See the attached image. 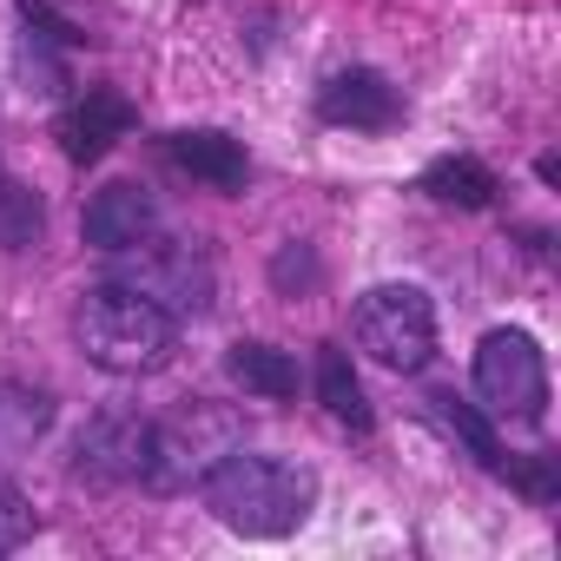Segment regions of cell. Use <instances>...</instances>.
<instances>
[{
	"label": "cell",
	"mask_w": 561,
	"mask_h": 561,
	"mask_svg": "<svg viewBox=\"0 0 561 561\" xmlns=\"http://www.w3.org/2000/svg\"><path fill=\"white\" fill-rule=\"evenodd\" d=\"M198 495L205 508L244 535V541H285L305 528V515L318 508V476L305 462H285V456H257V449H231L225 462H211L198 476Z\"/></svg>",
	"instance_id": "6da1fadb"
},
{
	"label": "cell",
	"mask_w": 561,
	"mask_h": 561,
	"mask_svg": "<svg viewBox=\"0 0 561 561\" xmlns=\"http://www.w3.org/2000/svg\"><path fill=\"white\" fill-rule=\"evenodd\" d=\"M73 344L106 377H152L179 351V318H165L159 305L133 298L126 285H100L73 311Z\"/></svg>",
	"instance_id": "7a4b0ae2"
},
{
	"label": "cell",
	"mask_w": 561,
	"mask_h": 561,
	"mask_svg": "<svg viewBox=\"0 0 561 561\" xmlns=\"http://www.w3.org/2000/svg\"><path fill=\"white\" fill-rule=\"evenodd\" d=\"M238 443H244V416H238L231 403L192 397L185 410H172L165 423H152L139 482H146L152 495H179V489H192L211 462H225Z\"/></svg>",
	"instance_id": "3957f363"
},
{
	"label": "cell",
	"mask_w": 561,
	"mask_h": 561,
	"mask_svg": "<svg viewBox=\"0 0 561 561\" xmlns=\"http://www.w3.org/2000/svg\"><path fill=\"white\" fill-rule=\"evenodd\" d=\"M106 264H113L106 285H126L133 298L159 305L165 318H198V311H211V264H205V251L185 244V238L146 231L139 244L106 251Z\"/></svg>",
	"instance_id": "277c9868"
},
{
	"label": "cell",
	"mask_w": 561,
	"mask_h": 561,
	"mask_svg": "<svg viewBox=\"0 0 561 561\" xmlns=\"http://www.w3.org/2000/svg\"><path fill=\"white\" fill-rule=\"evenodd\" d=\"M351 337H357V351L370 364L410 377V370H423L436 357V311H430V298L416 285H377V291L357 298Z\"/></svg>",
	"instance_id": "5b68a950"
},
{
	"label": "cell",
	"mask_w": 561,
	"mask_h": 561,
	"mask_svg": "<svg viewBox=\"0 0 561 561\" xmlns=\"http://www.w3.org/2000/svg\"><path fill=\"white\" fill-rule=\"evenodd\" d=\"M476 397L489 416L541 423L548 416V357L528 331H489L476 344Z\"/></svg>",
	"instance_id": "8992f818"
},
{
	"label": "cell",
	"mask_w": 561,
	"mask_h": 561,
	"mask_svg": "<svg viewBox=\"0 0 561 561\" xmlns=\"http://www.w3.org/2000/svg\"><path fill=\"white\" fill-rule=\"evenodd\" d=\"M146 436H152V423L133 416V410H100V416H87V430H80V443H73V476H80V482H100V489L139 482V469H146Z\"/></svg>",
	"instance_id": "52a82bcc"
},
{
	"label": "cell",
	"mask_w": 561,
	"mask_h": 561,
	"mask_svg": "<svg viewBox=\"0 0 561 561\" xmlns=\"http://www.w3.org/2000/svg\"><path fill=\"white\" fill-rule=\"evenodd\" d=\"M318 119L351 126V133H390V126H403V93L370 67H344L318 87Z\"/></svg>",
	"instance_id": "ba28073f"
},
{
	"label": "cell",
	"mask_w": 561,
	"mask_h": 561,
	"mask_svg": "<svg viewBox=\"0 0 561 561\" xmlns=\"http://www.w3.org/2000/svg\"><path fill=\"white\" fill-rule=\"evenodd\" d=\"M133 100L126 93H113V87H87L67 113H60V126H54V139H60V152L73 159V165H100L126 133H133Z\"/></svg>",
	"instance_id": "9c48e42d"
},
{
	"label": "cell",
	"mask_w": 561,
	"mask_h": 561,
	"mask_svg": "<svg viewBox=\"0 0 561 561\" xmlns=\"http://www.w3.org/2000/svg\"><path fill=\"white\" fill-rule=\"evenodd\" d=\"M80 231H87V244H93V251H126V244H139L146 231H159V205H152V192H146V185H133V179L100 185V192L87 198Z\"/></svg>",
	"instance_id": "30bf717a"
},
{
	"label": "cell",
	"mask_w": 561,
	"mask_h": 561,
	"mask_svg": "<svg viewBox=\"0 0 561 561\" xmlns=\"http://www.w3.org/2000/svg\"><path fill=\"white\" fill-rule=\"evenodd\" d=\"M165 159H172L185 179H205L211 192H244V179H251L244 146H238L231 133H211V126H198V133H172V139H165Z\"/></svg>",
	"instance_id": "8fae6325"
},
{
	"label": "cell",
	"mask_w": 561,
	"mask_h": 561,
	"mask_svg": "<svg viewBox=\"0 0 561 561\" xmlns=\"http://www.w3.org/2000/svg\"><path fill=\"white\" fill-rule=\"evenodd\" d=\"M225 370H231V383H244V390L264 397V403H291V397H298V357L277 351V344L244 337V344H231Z\"/></svg>",
	"instance_id": "7c38bea8"
},
{
	"label": "cell",
	"mask_w": 561,
	"mask_h": 561,
	"mask_svg": "<svg viewBox=\"0 0 561 561\" xmlns=\"http://www.w3.org/2000/svg\"><path fill=\"white\" fill-rule=\"evenodd\" d=\"M54 430V397L34 383H0V462H21Z\"/></svg>",
	"instance_id": "4fadbf2b"
},
{
	"label": "cell",
	"mask_w": 561,
	"mask_h": 561,
	"mask_svg": "<svg viewBox=\"0 0 561 561\" xmlns=\"http://www.w3.org/2000/svg\"><path fill=\"white\" fill-rule=\"evenodd\" d=\"M423 192H430L436 205H456V211H489L502 185H495V172H489L482 159L449 152V159H436V165L423 172Z\"/></svg>",
	"instance_id": "5bb4252c"
},
{
	"label": "cell",
	"mask_w": 561,
	"mask_h": 561,
	"mask_svg": "<svg viewBox=\"0 0 561 561\" xmlns=\"http://www.w3.org/2000/svg\"><path fill=\"white\" fill-rule=\"evenodd\" d=\"M430 423H436L443 436H456V443L489 469V476L502 469V436H495V423H489L476 403H462L456 390H436V397H430Z\"/></svg>",
	"instance_id": "9a60e30c"
},
{
	"label": "cell",
	"mask_w": 561,
	"mask_h": 561,
	"mask_svg": "<svg viewBox=\"0 0 561 561\" xmlns=\"http://www.w3.org/2000/svg\"><path fill=\"white\" fill-rule=\"evenodd\" d=\"M318 403H324L337 423L370 430V397H364V383H357V370H351V357H344L337 344L318 351Z\"/></svg>",
	"instance_id": "2e32d148"
},
{
	"label": "cell",
	"mask_w": 561,
	"mask_h": 561,
	"mask_svg": "<svg viewBox=\"0 0 561 561\" xmlns=\"http://www.w3.org/2000/svg\"><path fill=\"white\" fill-rule=\"evenodd\" d=\"M47 231V205L27 179L0 172V251H27L34 238Z\"/></svg>",
	"instance_id": "e0dca14e"
},
{
	"label": "cell",
	"mask_w": 561,
	"mask_h": 561,
	"mask_svg": "<svg viewBox=\"0 0 561 561\" xmlns=\"http://www.w3.org/2000/svg\"><path fill=\"white\" fill-rule=\"evenodd\" d=\"M495 476H508V489H522L535 508H548V502H561V469H554V456L548 449H528V456H508Z\"/></svg>",
	"instance_id": "ac0fdd59"
},
{
	"label": "cell",
	"mask_w": 561,
	"mask_h": 561,
	"mask_svg": "<svg viewBox=\"0 0 561 561\" xmlns=\"http://www.w3.org/2000/svg\"><path fill=\"white\" fill-rule=\"evenodd\" d=\"M271 277H277V291H311L324 271H318L311 244H285V251H277V264H271Z\"/></svg>",
	"instance_id": "d6986e66"
},
{
	"label": "cell",
	"mask_w": 561,
	"mask_h": 561,
	"mask_svg": "<svg viewBox=\"0 0 561 561\" xmlns=\"http://www.w3.org/2000/svg\"><path fill=\"white\" fill-rule=\"evenodd\" d=\"M21 73L41 80L34 93H60V87H67V67L47 54V34H27V41H21Z\"/></svg>",
	"instance_id": "ffe728a7"
},
{
	"label": "cell",
	"mask_w": 561,
	"mask_h": 561,
	"mask_svg": "<svg viewBox=\"0 0 561 561\" xmlns=\"http://www.w3.org/2000/svg\"><path fill=\"white\" fill-rule=\"evenodd\" d=\"M27 535H34V508H27V495L0 482V554H14Z\"/></svg>",
	"instance_id": "44dd1931"
},
{
	"label": "cell",
	"mask_w": 561,
	"mask_h": 561,
	"mask_svg": "<svg viewBox=\"0 0 561 561\" xmlns=\"http://www.w3.org/2000/svg\"><path fill=\"white\" fill-rule=\"evenodd\" d=\"M21 14H27V27H34V34H47L54 47H80V41H87L67 14H54V8H47V0H21Z\"/></svg>",
	"instance_id": "7402d4cb"
}]
</instances>
